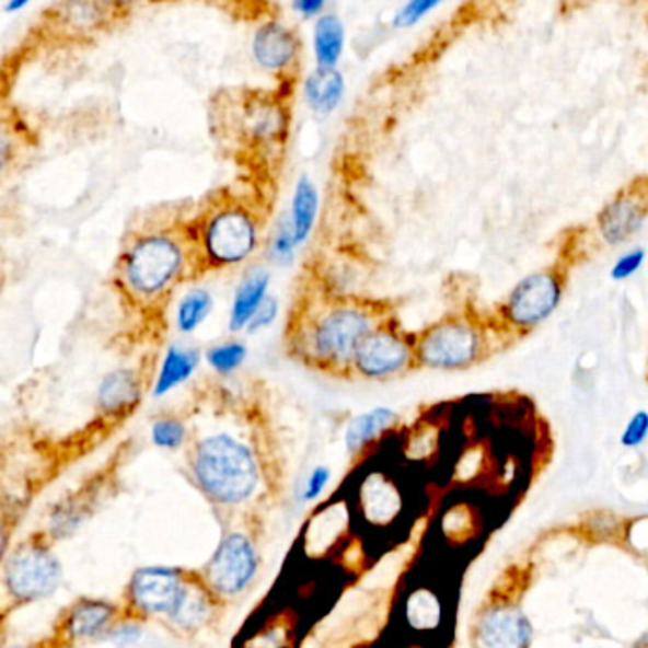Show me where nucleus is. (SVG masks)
<instances>
[{
    "label": "nucleus",
    "instance_id": "a878e982",
    "mask_svg": "<svg viewBox=\"0 0 648 648\" xmlns=\"http://www.w3.org/2000/svg\"><path fill=\"white\" fill-rule=\"evenodd\" d=\"M22 134L14 121L0 118V181L14 170L22 152Z\"/></svg>",
    "mask_w": 648,
    "mask_h": 648
},
{
    "label": "nucleus",
    "instance_id": "1a4fd4ad",
    "mask_svg": "<svg viewBox=\"0 0 648 648\" xmlns=\"http://www.w3.org/2000/svg\"><path fill=\"white\" fill-rule=\"evenodd\" d=\"M121 622L120 601L78 595L57 613L48 635L35 645L36 648H80L88 643L105 641Z\"/></svg>",
    "mask_w": 648,
    "mask_h": 648
},
{
    "label": "nucleus",
    "instance_id": "aec40b11",
    "mask_svg": "<svg viewBox=\"0 0 648 648\" xmlns=\"http://www.w3.org/2000/svg\"><path fill=\"white\" fill-rule=\"evenodd\" d=\"M645 212L634 199H618L606 207L601 217V233L611 245H618L629 240L641 230Z\"/></svg>",
    "mask_w": 648,
    "mask_h": 648
},
{
    "label": "nucleus",
    "instance_id": "72a5a7b5",
    "mask_svg": "<svg viewBox=\"0 0 648 648\" xmlns=\"http://www.w3.org/2000/svg\"><path fill=\"white\" fill-rule=\"evenodd\" d=\"M15 613L12 606H8L4 601H0V648L8 647L10 641V616Z\"/></svg>",
    "mask_w": 648,
    "mask_h": 648
},
{
    "label": "nucleus",
    "instance_id": "20e7f679",
    "mask_svg": "<svg viewBox=\"0 0 648 648\" xmlns=\"http://www.w3.org/2000/svg\"><path fill=\"white\" fill-rule=\"evenodd\" d=\"M192 274L201 268L188 224L135 233L116 264L121 294L139 305L162 302Z\"/></svg>",
    "mask_w": 648,
    "mask_h": 648
},
{
    "label": "nucleus",
    "instance_id": "9d476101",
    "mask_svg": "<svg viewBox=\"0 0 648 648\" xmlns=\"http://www.w3.org/2000/svg\"><path fill=\"white\" fill-rule=\"evenodd\" d=\"M414 332L404 331L395 317L383 319L352 357V375L370 381H385L416 370Z\"/></svg>",
    "mask_w": 648,
    "mask_h": 648
},
{
    "label": "nucleus",
    "instance_id": "6ab92c4d",
    "mask_svg": "<svg viewBox=\"0 0 648 648\" xmlns=\"http://www.w3.org/2000/svg\"><path fill=\"white\" fill-rule=\"evenodd\" d=\"M346 50V25L336 14L319 15L313 25V56L317 69H336Z\"/></svg>",
    "mask_w": 648,
    "mask_h": 648
},
{
    "label": "nucleus",
    "instance_id": "c85d7f7f",
    "mask_svg": "<svg viewBox=\"0 0 648 648\" xmlns=\"http://www.w3.org/2000/svg\"><path fill=\"white\" fill-rule=\"evenodd\" d=\"M277 315H279V300L271 297V294H268L266 300L261 303V308L254 313L253 319H251V323H248L245 331H247L248 334H256V332L264 331V328H269V326L275 323Z\"/></svg>",
    "mask_w": 648,
    "mask_h": 648
},
{
    "label": "nucleus",
    "instance_id": "7c9ffc66",
    "mask_svg": "<svg viewBox=\"0 0 648 648\" xmlns=\"http://www.w3.org/2000/svg\"><path fill=\"white\" fill-rule=\"evenodd\" d=\"M645 256H647V253L643 248H635L632 253L624 254L622 258L614 262L611 277H613L614 281H624L627 277H632L635 271L641 269Z\"/></svg>",
    "mask_w": 648,
    "mask_h": 648
},
{
    "label": "nucleus",
    "instance_id": "7ed1b4c3",
    "mask_svg": "<svg viewBox=\"0 0 648 648\" xmlns=\"http://www.w3.org/2000/svg\"><path fill=\"white\" fill-rule=\"evenodd\" d=\"M186 465L192 484L217 510L220 523L261 516L264 465L245 440L225 430L209 432L192 442Z\"/></svg>",
    "mask_w": 648,
    "mask_h": 648
},
{
    "label": "nucleus",
    "instance_id": "f257e3e1",
    "mask_svg": "<svg viewBox=\"0 0 648 648\" xmlns=\"http://www.w3.org/2000/svg\"><path fill=\"white\" fill-rule=\"evenodd\" d=\"M124 622L158 624L186 643L219 634L228 606L205 582L199 567L147 565L135 569L121 590Z\"/></svg>",
    "mask_w": 648,
    "mask_h": 648
},
{
    "label": "nucleus",
    "instance_id": "423d86ee",
    "mask_svg": "<svg viewBox=\"0 0 648 648\" xmlns=\"http://www.w3.org/2000/svg\"><path fill=\"white\" fill-rule=\"evenodd\" d=\"M264 565L262 518H235L222 523V535L199 571L228 609L245 598L261 578Z\"/></svg>",
    "mask_w": 648,
    "mask_h": 648
},
{
    "label": "nucleus",
    "instance_id": "4be33fe9",
    "mask_svg": "<svg viewBox=\"0 0 648 648\" xmlns=\"http://www.w3.org/2000/svg\"><path fill=\"white\" fill-rule=\"evenodd\" d=\"M215 298L207 289H192L176 305L175 324L181 334H194L209 319Z\"/></svg>",
    "mask_w": 648,
    "mask_h": 648
},
{
    "label": "nucleus",
    "instance_id": "9b49d317",
    "mask_svg": "<svg viewBox=\"0 0 648 648\" xmlns=\"http://www.w3.org/2000/svg\"><path fill=\"white\" fill-rule=\"evenodd\" d=\"M562 298V287L556 277L546 271L523 277L508 294L502 313L508 323L518 328H533L556 311Z\"/></svg>",
    "mask_w": 648,
    "mask_h": 648
},
{
    "label": "nucleus",
    "instance_id": "c9c22d12",
    "mask_svg": "<svg viewBox=\"0 0 648 648\" xmlns=\"http://www.w3.org/2000/svg\"><path fill=\"white\" fill-rule=\"evenodd\" d=\"M635 648H648V634L643 635L641 639H639V643L635 645Z\"/></svg>",
    "mask_w": 648,
    "mask_h": 648
},
{
    "label": "nucleus",
    "instance_id": "6e6552de",
    "mask_svg": "<svg viewBox=\"0 0 648 648\" xmlns=\"http://www.w3.org/2000/svg\"><path fill=\"white\" fill-rule=\"evenodd\" d=\"M417 368L435 372H459L478 364L486 336L465 311H451L435 323L414 332Z\"/></svg>",
    "mask_w": 648,
    "mask_h": 648
},
{
    "label": "nucleus",
    "instance_id": "ddd939ff",
    "mask_svg": "<svg viewBox=\"0 0 648 648\" xmlns=\"http://www.w3.org/2000/svg\"><path fill=\"white\" fill-rule=\"evenodd\" d=\"M298 38L281 22H264L254 31L251 51L256 65L268 72L289 71L297 63Z\"/></svg>",
    "mask_w": 648,
    "mask_h": 648
},
{
    "label": "nucleus",
    "instance_id": "b1692460",
    "mask_svg": "<svg viewBox=\"0 0 648 648\" xmlns=\"http://www.w3.org/2000/svg\"><path fill=\"white\" fill-rule=\"evenodd\" d=\"M298 247L300 245H298L289 212H285L281 215V219L277 220L271 238H269L268 258L277 266H289L297 256Z\"/></svg>",
    "mask_w": 648,
    "mask_h": 648
},
{
    "label": "nucleus",
    "instance_id": "c756f323",
    "mask_svg": "<svg viewBox=\"0 0 648 648\" xmlns=\"http://www.w3.org/2000/svg\"><path fill=\"white\" fill-rule=\"evenodd\" d=\"M18 523H20V516L0 502V564L7 557L8 549L12 548V544H14L12 539H14Z\"/></svg>",
    "mask_w": 648,
    "mask_h": 648
},
{
    "label": "nucleus",
    "instance_id": "2f4dec72",
    "mask_svg": "<svg viewBox=\"0 0 648 648\" xmlns=\"http://www.w3.org/2000/svg\"><path fill=\"white\" fill-rule=\"evenodd\" d=\"M331 476L332 473L328 466H315L311 471L310 478L305 479V486L302 489L303 502H311V500L319 499L324 489H326V486H328Z\"/></svg>",
    "mask_w": 648,
    "mask_h": 648
},
{
    "label": "nucleus",
    "instance_id": "cd10ccee",
    "mask_svg": "<svg viewBox=\"0 0 648 648\" xmlns=\"http://www.w3.org/2000/svg\"><path fill=\"white\" fill-rule=\"evenodd\" d=\"M648 438V412L639 409L627 421L626 429L622 432L621 444L624 448H637Z\"/></svg>",
    "mask_w": 648,
    "mask_h": 648
},
{
    "label": "nucleus",
    "instance_id": "473e14b6",
    "mask_svg": "<svg viewBox=\"0 0 648 648\" xmlns=\"http://www.w3.org/2000/svg\"><path fill=\"white\" fill-rule=\"evenodd\" d=\"M324 4H326V0H294V2H292V7H294L298 14L305 18V20H310V18H315V15L321 14Z\"/></svg>",
    "mask_w": 648,
    "mask_h": 648
},
{
    "label": "nucleus",
    "instance_id": "2eb2a0df",
    "mask_svg": "<svg viewBox=\"0 0 648 648\" xmlns=\"http://www.w3.org/2000/svg\"><path fill=\"white\" fill-rule=\"evenodd\" d=\"M269 285H271V275L268 269L254 266L248 269L247 275L241 279L235 294H233L232 308H230V319H228V328L230 332L245 331L261 303L269 294Z\"/></svg>",
    "mask_w": 648,
    "mask_h": 648
},
{
    "label": "nucleus",
    "instance_id": "f704fd0d",
    "mask_svg": "<svg viewBox=\"0 0 648 648\" xmlns=\"http://www.w3.org/2000/svg\"><path fill=\"white\" fill-rule=\"evenodd\" d=\"M33 0H7V4L2 8L4 14H18L22 12L23 8H27Z\"/></svg>",
    "mask_w": 648,
    "mask_h": 648
},
{
    "label": "nucleus",
    "instance_id": "bb28decb",
    "mask_svg": "<svg viewBox=\"0 0 648 648\" xmlns=\"http://www.w3.org/2000/svg\"><path fill=\"white\" fill-rule=\"evenodd\" d=\"M445 0H406L393 18V27L409 28L425 20L430 12H435Z\"/></svg>",
    "mask_w": 648,
    "mask_h": 648
},
{
    "label": "nucleus",
    "instance_id": "39448f33",
    "mask_svg": "<svg viewBox=\"0 0 648 648\" xmlns=\"http://www.w3.org/2000/svg\"><path fill=\"white\" fill-rule=\"evenodd\" d=\"M199 268L230 269L251 261L262 245V219L253 205L235 196H219L188 222Z\"/></svg>",
    "mask_w": 648,
    "mask_h": 648
},
{
    "label": "nucleus",
    "instance_id": "393cba45",
    "mask_svg": "<svg viewBox=\"0 0 648 648\" xmlns=\"http://www.w3.org/2000/svg\"><path fill=\"white\" fill-rule=\"evenodd\" d=\"M188 427L181 417L162 416L150 427V438L160 450H181L188 442Z\"/></svg>",
    "mask_w": 648,
    "mask_h": 648
},
{
    "label": "nucleus",
    "instance_id": "412c9836",
    "mask_svg": "<svg viewBox=\"0 0 648 648\" xmlns=\"http://www.w3.org/2000/svg\"><path fill=\"white\" fill-rule=\"evenodd\" d=\"M289 217L292 228H294L298 245L302 247L303 243L310 240L319 217V190L310 176L303 175L298 178L297 188L292 194Z\"/></svg>",
    "mask_w": 648,
    "mask_h": 648
},
{
    "label": "nucleus",
    "instance_id": "5701e85b",
    "mask_svg": "<svg viewBox=\"0 0 648 648\" xmlns=\"http://www.w3.org/2000/svg\"><path fill=\"white\" fill-rule=\"evenodd\" d=\"M245 359H247V346L238 339L220 342L205 351L207 364L219 375L233 374L235 370L243 367Z\"/></svg>",
    "mask_w": 648,
    "mask_h": 648
},
{
    "label": "nucleus",
    "instance_id": "f8f14e48",
    "mask_svg": "<svg viewBox=\"0 0 648 648\" xmlns=\"http://www.w3.org/2000/svg\"><path fill=\"white\" fill-rule=\"evenodd\" d=\"M533 627L516 605H489L474 622L478 648H529Z\"/></svg>",
    "mask_w": 648,
    "mask_h": 648
},
{
    "label": "nucleus",
    "instance_id": "4468645a",
    "mask_svg": "<svg viewBox=\"0 0 648 648\" xmlns=\"http://www.w3.org/2000/svg\"><path fill=\"white\" fill-rule=\"evenodd\" d=\"M142 395L141 378L131 368L113 370L101 381L97 391L100 416H126L139 404Z\"/></svg>",
    "mask_w": 648,
    "mask_h": 648
},
{
    "label": "nucleus",
    "instance_id": "0eeeda50",
    "mask_svg": "<svg viewBox=\"0 0 648 648\" xmlns=\"http://www.w3.org/2000/svg\"><path fill=\"white\" fill-rule=\"evenodd\" d=\"M56 544L46 529H36L8 549L0 564L2 601L8 606L18 611L56 593L63 580Z\"/></svg>",
    "mask_w": 648,
    "mask_h": 648
},
{
    "label": "nucleus",
    "instance_id": "f03ea898",
    "mask_svg": "<svg viewBox=\"0 0 648 648\" xmlns=\"http://www.w3.org/2000/svg\"><path fill=\"white\" fill-rule=\"evenodd\" d=\"M389 317L381 303L342 294H319L294 310L287 344L292 357L324 374L352 375V357L368 332Z\"/></svg>",
    "mask_w": 648,
    "mask_h": 648
},
{
    "label": "nucleus",
    "instance_id": "e433bc0d",
    "mask_svg": "<svg viewBox=\"0 0 648 648\" xmlns=\"http://www.w3.org/2000/svg\"><path fill=\"white\" fill-rule=\"evenodd\" d=\"M129 2H134V0H113V4H116V7H124V4H129Z\"/></svg>",
    "mask_w": 648,
    "mask_h": 648
},
{
    "label": "nucleus",
    "instance_id": "f3484780",
    "mask_svg": "<svg viewBox=\"0 0 648 648\" xmlns=\"http://www.w3.org/2000/svg\"><path fill=\"white\" fill-rule=\"evenodd\" d=\"M303 93L313 113L328 116L344 100L346 78L338 69H315L305 80Z\"/></svg>",
    "mask_w": 648,
    "mask_h": 648
},
{
    "label": "nucleus",
    "instance_id": "dca6fc26",
    "mask_svg": "<svg viewBox=\"0 0 648 648\" xmlns=\"http://www.w3.org/2000/svg\"><path fill=\"white\" fill-rule=\"evenodd\" d=\"M199 362H201V351L198 347L176 346V344L167 347L152 387V396L162 398L170 395L176 387H181L198 370Z\"/></svg>",
    "mask_w": 648,
    "mask_h": 648
},
{
    "label": "nucleus",
    "instance_id": "a211bd4d",
    "mask_svg": "<svg viewBox=\"0 0 648 648\" xmlns=\"http://www.w3.org/2000/svg\"><path fill=\"white\" fill-rule=\"evenodd\" d=\"M398 419V414L395 409L372 408L360 414V416L352 417L346 429V448L351 455H357L362 450H367L368 445L375 442L381 435H385L387 430L393 429Z\"/></svg>",
    "mask_w": 648,
    "mask_h": 648
}]
</instances>
